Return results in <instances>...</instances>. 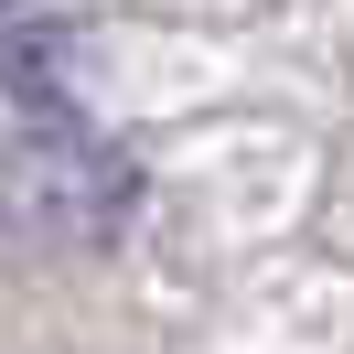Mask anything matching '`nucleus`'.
<instances>
[{
	"mask_svg": "<svg viewBox=\"0 0 354 354\" xmlns=\"http://www.w3.org/2000/svg\"><path fill=\"white\" fill-rule=\"evenodd\" d=\"M0 215L32 236H108L129 215V161L97 140H22L0 172Z\"/></svg>",
	"mask_w": 354,
	"mask_h": 354,
	"instance_id": "obj_1",
	"label": "nucleus"
}]
</instances>
